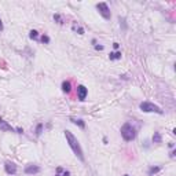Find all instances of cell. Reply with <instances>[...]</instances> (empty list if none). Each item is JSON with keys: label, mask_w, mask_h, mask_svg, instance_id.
<instances>
[{"label": "cell", "mask_w": 176, "mask_h": 176, "mask_svg": "<svg viewBox=\"0 0 176 176\" xmlns=\"http://www.w3.org/2000/svg\"><path fill=\"white\" fill-rule=\"evenodd\" d=\"M0 131L2 132H15L16 134V128H14L11 124H8L3 117H0Z\"/></svg>", "instance_id": "cell-8"}, {"label": "cell", "mask_w": 176, "mask_h": 176, "mask_svg": "<svg viewBox=\"0 0 176 176\" xmlns=\"http://www.w3.org/2000/svg\"><path fill=\"white\" fill-rule=\"evenodd\" d=\"M151 143H156V145H160V143H162V135L160 134L158 131H156L153 134V136H151Z\"/></svg>", "instance_id": "cell-13"}, {"label": "cell", "mask_w": 176, "mask_h": 176, "mask_svg": "<svg viewBox=\"0 0 176 176\" xmlns=\"http://www.w3.org/2000/svg\"><path fill=\"white\" fill-rule=\"evenodd\" d=\"M103 143H105V145H107V138H106V136L103 138Z\"/></svg>", "instance_id": "cell-28"}, {"label": "cell", "mask_w": 176, "mask_h": 176, "mask_svg": "<svg viewBox=\"0 0 176 176\" xmlns=\"http://www.w3.org/2000/svg\"><path fill=\"white\" fill-rule=\"evenodd\" d=\"M139 109H140V112H143V113H156V114H160V116L164 114V110H162L161 107L157 106L153 102H148V101L140 102Z\"/></svg>", "instance_id": "cell-3"}, {"label": "cell", "mask_w": 176, "mask_h": 176, "mask_svg": "<svg viewBox=\"0 0 176 176\" xmlns=\"http://www.w3.org/2000/svg\"><path fill=\"white\" fill-rule=\"evenodd\" d=\"M176 157V150L175 148H170V151H169V158H175Z\"/></svg>", "instance_id": "cell-21"}, {"label": "cell", "mask_w": 176, "mask_h": 176, "mask_svg": "<svg viewBox=\"0 0 176 176\" xmlns=\"http://www.w3.org/2000/svg\"><path fill=\"white\" fill-rule=\"evenodd\" d=\"M91 44H94V46H96V44H98V41H96V38H92V40H91Z\"/></svg>", "instance_id": "cell-27"}, {"label": "cell", "mask_w": 176, "mask_h": 176, "mask_svg": "<svg viewBox=\"0 0 176 176\" xmlns=\"http://www.w3.org/2000/svg\"><path fill=\"white\" fill-rule=\"evenodd\" d=\"M40 33L37 32L36 29H32V30H29V38L30 40H33V41H38V38H40Z\"/></svg>", "instance_id": "cell-17"}, {"label": "cell", "mask_w": 176, "mask_h": 176, "mask_svg": "<svg viewBox=\"0 0 176 176\" xmlns=\"http://www.w3.org/2000/svg\"><path fill=\"white\" fill-rule=\"evenodd\" d=\"M123 176H129V175H128V173H125V175H123Z\"/></svg>", "instance_id": "cell-29"}, {"label": "cell", "mask_w": 176, "mask_h": 176, "mask_svg": "<svg viewBox=\"0 0 176 176\" xmlns=\"http://www.w3.org/2000/svg\"><path fill=\"white\" fill-rule=\"evenodd\" d=\"M88 96V88L84 84H79L77 85V99L80 102H84Z\"/></svg>", "instance_id": "cell-7"}, {"label": "cell", "mask_w": 176, "mask_h": 176, "mask_svg": "<svg viewBox=\"0 0 176 176\" xmlns=\"http://www.w3.org/2000/svg\"><path fill=\"white\" fill-rule=\"evenodd\" d=\"M16 134L22 135V134H24V129H22V128H16Z\"/></svg>", "instance_id": "cell-25"}, {"label": "cell", "mask_w": 176, "mask_h": 176, "mask_svg": "<svg viewBox=\"0 0 176 176\" xmlns=\"http://www.w3.org/2000/svg\"><path fill=\"white\" fill-rule=\"evenodd\" d=\"M118 22H120V28L125 32V30H128V24H127V19L124 18V16H118Z\"/></svg>", "instance_id": "cell-19"}, {"label": "cell", "mask_w": 176, "mask_h": 176, "mask_svg": "<svg viewBox=\"0 0 176 176\" xmlns=\"http://www.w3.org/2000/svg\"><path fill=\"white\" fill-rule=\"evenodd\" d=\"M3 29H4V25H3V21L0 18V32H3Z\"/></svg>", "instance_id": "cell-24"}, {"label": "cell", "mask_w": 176, "mask_h": 176, "mask_svg": "<svg viewBox=\"0 0 176 176\" xmlns=\"http://www.w3.org/2000/svg\"><path fill=\"white\" fill-rule=\"evenodd\" d=\"M38 43H41V44H50V43H51V37H50L47 33H43V35L40 36V38H38Z\"/></svg>", "instance_id": "cell-18"}, {"label": "cell", "mask_w": 176, "mask_h": 176, "mask_svg": "<svg viewBox=\"0 0 176 176\" xmlns=\"http://www.w3.org/2000/svg\"><path fill=\"white\" fill-rule=\"evenodd\" d=\"M94 48H95L96 51H103L105 47H103V46H101V44H96V46H94Z\"/></svg>", "instance_id": "cell-22"}, {"label": "cell", "mask_w": 176, "mask_h": 176, "mask_svg": "<svg viewBox=\"0 0 176 176\" xmlns=\"http://www.w3.org/2000/svg\"><path fill=\"white\" fill-rule=\"evenodd\" d=\"M95 8L98 10L99 15H101L105 21H110V19H112V11H110V7L107 3H96Z\"/></svg>", "instance_id": "cell-4"}, {"label": "cell", "mask_w": 176, "mask_h": 176, "mask_svg": "<svg viewBox=\"0 0 176 176\" xmlns=\"http://www.w3.org/2000/svg\"><path fill=\"white\" fill-rule=\"evenodd\" d=\"M61 90H62L63 94H70L72 91V82L69 80H63L62 84H61Z\"/></svg>", "instance_id": "cell-10"}, {"label": "cell", "mask_w": 176, "mask_h": 176, "mask_svg": "<svg viewBox=\"0 0 176 176\" xmlns=\"http://www.w3.org/2000/svg\"><path fill=\"white\" fill-rule=\"evenodd\" d=\"M24 172L25 175H29V176H33V175H37V173L41 172V168L36 164H28L26 167L24 168Z\"/></svg>", "instance_id": "cell-6"}, {"label": "cell", "mask_w": 176, "mask_h": 176, "mask_svg": "<svg viewBox=\"0 0 176 176\" xmlns=\"http://www.w3.org/2000/svg\"><path fill=\"white\" fill-rule=\"evenodd\" d=\"M113 48H114V51H118V48H120V44L116 41V43H113Z\"/></svg>", "instance_id": "cell-23"}, {"label": "cell", "mask_w": 176, "mask_h": 176, "mask_svg": "<svg viewBox=\"0 0 176 176\" xmlns=\"http://www.w3.org/2000/svg\"><path fill=\"white\" fill-rule=\"evenodd\" d=\"M69 121H70L72 124H74L76 127H79L80 129H85V127H87V124H85V121L82 120V118H77V117H69Z\"/></svg>", "instance_id": "cell-9"}, {"label": "cell", "mask_w": 176, "mask_h": 176, "mask_svg": "<svg viewBox=\"0 0 176 176\" xmlns=\"http://www.w3.org/2000/svg\"><path fill=\"white\" fill-rule=\"evenodd\" d=\"M120 134H121V138H123L125 142H132V140H135L138 136V129L132 123L127 121V123H124L123 125H121Z\"/></svg>", "instance_id": "cell-2"}, {"label": "cell", "mask_w": 176, "mask_h": 176, "mask_svg": "<svg viewBox=\"0 0 176 176\" xmlns=\"http://www.w3.org/2000/svg\"><path fill=\"white\" fill-rule=\"evenodd\" d=\"M168 146H169V148H175V143H173V142H169V145H168Z\"/></svg>", "instance_id": "cell-26"}, {"label": "cell", "mask_w": 176, "mask_h": 176, "mask_svg": "<svg viewBox=\"0 0 176 176\" xmlns=\"http://www.w3.org/2000/svg\"><path fill=\"white\" fill-rule=\"evenodd\" d=\"M52 18H54V21L57 22L58 25H63V24H65V19H63V16L61 15V14H58V13L54 14V15H52Z\"/></svg>", "instance_id": "cell-20"}, {"label": "cell", "mask_w": 176, "mask_h": 176, "mask_svg": "<svg viewBox=\"0 0 176 176\" xmlns=\"http://www.w3.org/2000/svg\"><path fill=\"white\" fill-rule=\"evenodd\" d=\"M72 30H73V32H76L77 35H80V36H82L85 33V29L82 26H80L77 22H73V25H72Z\"/></svg>", "instance_id": "cell-12"}, {"label": "cell", "mask_w": 176, "mask_h": 176, "mask_svg": "<svg viewBox=\"0 0 176 176\" xmlns=\"http://www.w3.org/2000/svg\"><path fill=\"white\" fill-rule=\"evenodd\" d=\"M63 135H65L66 143H68L69 147L72 148L73 154H74V156H76L81 162H85L84 151H82V147H81V145H80V142L77 140V138L74 136V135L72 134V132L69 131V129H65V131H63Z\"/></svg>", "instance_id": "cell-1"}, {"label": "cell", "mask_w": 176, "mask_h": 176, "mask_svg": "<svg viewBox=\"0 0 176 176\" xmlns=\"http://www.w3.org/2000/svg\"><path fill=\"white\" fill-rule=\"evenodd\" d=\"M121 57H123L121 51H112V52L109 54V59H110V61H120Z\"/></svg>", "instance_id": "cell-16"}, {"label": "cell", "mask_w": 176, "mask_h": 176, "mask_svg": "<svg viewBox=\"0 0 176 176\" xmlns=\"http://www.w3.org/2000/svg\"><path fill=\"white\" fill-rule=\"evenodd\" d=\"M43 132H44V124L43 123H37V124H36V128H35V136L40 138Z\"/></svg>", "instance_id": "cell-15"}, {"label": "cell", "mask_w": 176, "mask_h": 176, "mask_svg": "<svg viewBox=\"0 0 176 176\" xmlns=\"http://www.w3.org/2000/svg\"><path fill=\"white\" fill-rule=\"evenodd\" d=\"M70 170L69 169H65L62 167H57L55 168V176H70Z\"/></svg>", "instance_id": "cell-11"}, {"label": "cell", "mask_w": 176, "mask_h": 176, "mask_svg": "<svg viewBox=\"0 0 176 176\" xmlns=\"http://www.w3.org/2000/svg\"><path fill=\"white\" fill-rule=\"evenodd\" d=\"M161 170V167H157V165H150L147 169V176H154Z\"/></svg>", "instance_id": "cell-14"}, {"label": "cell", "mask_w": 176, "mask_h": 176, "mask_svg": "<svg viewBox=\"0 0 176 176\" xmlns=\"http://www.w3.org/2000/svg\"><path fill=\"white\" fill-rule=\"evenodd\" d=\"M4 172L10 176H14L18 172V167H16V164L13 161H6L4 162Z\"/></svg>", "instance_id": "cell-5"}]
</instances>
